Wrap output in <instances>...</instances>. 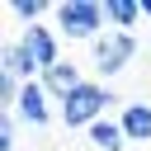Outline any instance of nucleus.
I'll use <instances>...</instances> for the list:
<instances>
[{"label": "nucleus", "instance_id": "obj_6", "mask_svg": "<svg viewBox=\"0 0 151 151\" xmlns=\"http://www.w3.org/2000/svg\"><path fill=\"white\" fill-rule=\"evenodd\" d=\"M80 85H85V76L76 71V61H57V66L42 76V90H47V94H57V104H61V99H71Z\"/></svg>", "mask_w": 151, "mask_h": 151}, {"label": "nucleus", "instance_id": "obj_11", "mask_svg": "<svg viewBox=\"0 0 151 151\" xmlns=\"http://www.w3.org/2000/svg\"><path fill=\"white\" fill-rule=\"evenodd\" d=\"M9 9H14L19 19H28V24H38V19H42L47 9H57V5H47V0H14Z\"/></svg>", "mask_w": 151, "mask_h": 151}, {"label": "nucleus", "instance_id": "obj_12", "mask_svg": "<svg viewBox=\"0 0 151 151\" xmlns=\"http://www.w3.org/2000/svg\"><path fill=\"white\" fill-rule=\"evenodd\" d=\"M0 151H14V118H0Z\"/></svg>", "mask_w": 151, "mask_h": 151}, {"label": "nucleus", "instance_id": "obj_3", "mask_svg": "<svg viewBox=\"0 0 151 151\" xmlns=\"http://www.w3.org/2000/svg\"><path fill=\"white\" fill-rule=\"evenodd\" d=\"M90 47H94V66H99L104 76H118V71L137 57V38H132V33H104V38H94Z\"/></svg>", "mask_w": 151, "mask_h": 151}, {"label": "nucleus", "instance_id": "obj_13", "mask_svg": "<svg viewBox=\"0 0 151 151\" xmlns=\"http://www.w3.org/2000/svg\"><path fill=\"white\" fill-rule=\"evenodd\" d=\"M142 14H146V19H151V0H142Z\"/></svg>", "mask_w": 151, "mask_h": 151}, {"label": "nucleus", "instance_id": "obj_7", "mask_svg": "<svg viewBox=\"0 0 151 151\" xmlns=\"http://www.w3.org/2000/svg\"><path fill=\"white\" fill-rule=\"evenodd\" d=\"M118 123H123L127 142H151V99H132V104H123Z\"/></svg>", "mask_w": 151, "mask_h": 151}, {"label": "nucleus", "instance_id": "obj_10", "mask_svg": "<svg viewBox=\"0 0 151 151\" xmlns=\"http://www.w3.org/2000/svg\"><path fill=\"white\" fill-rule=\"evenodd\" d=\"M104 14H109V24H118V33H127V28L142 19V0H109Z\"/></svg>", "mask_w": 151, "mask_h": 151}, {"label": "nucleus", "instance_id": "obj_9", "mask_svg": "<svg viewBox=\"0 0 151 151\" xmlns=\"http://www.w3.org/2000/svg\"><path fill=\"white\" fill-rule=\"evenodd\" d=\"M90 142H94V146H104V151H123L127 132H123V123H113V118H99V123L90 127Z\"/></svg>", "mask_w": 151, "mask_h": 151}, {"label": "nucleus", "instance_id": "obj_2", "mask_svg": "<svg viewBox=\"0 0 151 151\" xmlns=\"http://www.w3.org/2000/svg\"><path fill=\"white\" fill-rule=\"evenodd\" d=\"M57 14V33L61 38H104V5H94V0H66V5H57L52 9Z\"/></svg>", "mask_w": 151, "mask_h": 151}, {"label": "nucleus", "instance_id": "obj_4", "mask_svg": "<svg viewBox=\"0 0 151 151\" xmlns=\"http://www.w3.org/2000/svg\"><path fill=\"white\" fill-rule=\"evenodd\" d=\"M57 38H61V33H52V28H42V24H28V33L19 38V42H24V52L33 57V66H38L42 76H47V71L61 61V52H57Z\"/></svg>", "mask_w": 151, "mask_h": 151}, {"label": "nucleus", "instance_id": "obj_8", "mask_svg": "<svg viewBox=\"0 0 151 151\" xmlns=\"http://www.w3.org/2000/svg\"><path fill=\"white\" fill-rule=\"evenodd\" d=\"M0 76H14V80H33V76H42L38 66H33V57L24 52V42H5V52H0Z\"/></svg>", "mask_w": 151, "mask_h": 151}, {"label": "nucleus", "instance_id": "obj_1", "mask_svg": "<svg viewBox=\"0 0 151 151\" xmlns=\"http://www.w3.org/2000/svg\"><path fill=\"white\" fill-rule=\"evenodd\" d=\"M118 104V94L109 90V85H99V80H85L71 99H61V123L66 127H94L99 118H104V109H113Z\"/></svg>", "mask_w": 151, "mask_h": 151}, {"label": "nucleus", "instance_id": "obj_5", "mask_svg": "<svg viewBox=\"0 0 151 151\" xmlns=\"http://www.w3.org/2000/svg\"><path fill=\"white\" fill-rule=\"evenodd\" d=\"M14 113H19L28 127H42V123L52 118V104H47V90H42V80H28V85L19 90V104H14Z\"/></svg>", "mask_w": 151, "mask_h": 151}]
</instances>
